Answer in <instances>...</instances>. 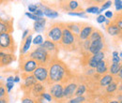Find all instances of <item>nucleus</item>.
Returning <instances> with one entry per match:
<instances>
[{"label":"nucleus","mask_w":122,"mask_h":103,"mask_svg":"<svg viewBox=\"0 0 122 103\" xmlns=\"http://www.w3.org/2000/svg\"><path fill=\"white\" fill-rule=\"evenodd\" d=\"M84 103H90V102H88V101H86V102H84Z\"/></svg>","instance_id":"8fccbe9b"},{"label":"nucleus","mask_w":122,"mask_h":103,"mask_svg":"<svg viewBox=\"0 0 122 103\" xmlns=\"http://www.w3.org/2000/svg\"><path fill=\"white\" fill-rule=\"evenodd\" d=\"M32 75L34 78L37 80L38 83H43L45 86H47V82H48V67L40 65L38 68L33 71Z\"/></svg>","instance_id":"0eeeda50"},{"label":"nucleus","mask_w":122,"mask_h":103,"mask_svg":"<svg viewBox=\"0 0 122 103\" xmlns=\"http://www.w3.org/2000/svg\"><path fill=\"white\" fill-rule=\"evenodd\" d=\"M105 49V41H104V37L99 39H95L90 41V45L88 48V54H95L97 53H100Z\"/></svg>","instance_id":"ddd939ff"},{"label":"nucleus","mask_w":122,"mask_h":103,"mask_svg":"<svg viewBox=\"0 0 122 103\" xmlns=\"http://www.w3.org/2000/svg\"><path fill=\"white\" fill-rule=\"evenodd\" d=\"M25 16H27L29 19H31V20H33V21H37L39 18L36 16V15L34 14V13H30V12H25Z\"/></svg>","instance_id":"a19ab883"},{"label":"nucleus","mask_w":122,"mask_h":103,"mask_svg":"<svg viewBox=\"0 0 122 103\" xmlns=\"http://www.w3.org/2000/svg\"><path fill=\"white\" fill-rule=\"evenodd\" d=\"M96 21H97V23H98V24H104V23H105V21H106V18L104 17V15L103 14H100L98 17H97Z\"/></svg>","instance_id":"58836bf2"},{"label":"nucleus","mask_w":122,"mask_h":103,"mask_svg":"<svg viewBox=\"0 0 122 103\" xmlns=\"http://www.w3.org/2000/svg\"><path fill=\"white\" fill-rule=\"evenodd\" d=\"M81 46V41L78 36L72 34L69 29L66 27L62 31V38L58 47L63 48L65 51H73L76 50Z\"/></svg>","instance_id":"f03ea898"},{"label":"nucleus","mask_w":122,"mask_h":103,"mask_svg":"<svg viewBox=\"0 0 122 103\" xmlns=\"http://www.w3.org/2000/svg\"><path fill=\"white\" fill-rule=\"evenodd\" d=\"M16 51L15 40L11 34L4 33L0 35V52L14 54Z\"/></svg>","instance_id":"20e7f679"},{"label":"nucleus","mask_w":122,"mask_h":103,"mask_svg":"<svg viewBox=\"0 0 122 103\" xmlns=\"http://www.w3.org/2000/svg\"><path fill=\"white\" fill-rule=\"evenodd\" d=\"M13 87H14V83H6V84H5V88H6V91L8 94L11 91V89Z\"/></svg>","instance_id":"4c0bfd02"},{"label":"nucleus","mask_w":122,"mask_h":103,"mask_svg":"<svg viewBox=\"0 0 122 103\" xmlns=\"http://www.w3.org/2000/svg\"><path fill=\"white\" fill-rule=\"evenodd\" d=\"M13 32V22L11 19L6 20L0 18V35L4 33L11 34Z\"/></svg>","instance_id":"2eb2a0df"},{"label":"nucleus","mask_w":122,"mask_h":103,"mask_svg":"<svg viewBox=\"0 0 122 103\" xmlns=\"http://www.w3.org/2000/svg\"><path fill=\"white\" fill-rule=\"evenodd\" d=\"M60 8L67 13L68 12H81L84 11L82 6L79 4L78 1L71 0V1H60Z\"/></svg>","instance_id":"1a4fd4ad"},{"label":"nucleus","mask_w":122,"mask_h":103,"mask_svg":"<svg viewBox=\"0 0 122 103\" xmlns=\"http://www.w3.org/2000/svg\"><path fill=\"white\" fill-rule=\"evenodd\" d=\"M106 32L112 37H121V29H119L112 22L106 26Z\"/></svg>","instance_id":"412c9836"},{"label":"nucleus","mask_w":122,"mask_h":103,"mask_svg":"<svg viewBox=\"0 0 122 103\" xmlns=\"http://www.w3.org/2000/svg\"><path fill=\"white\" fill-rule=\"evenodd\" d=\"M20 81H21V78H20V76H15L14 77V80H13V83H20Z\"/></svg>","instance_id":"49530a36"},{"label":"nucleus","mask_w":122,"mask_h":103,"mask_svg":"<svg viewBox=\"0 0 122 103\" xmlns=\"http://www.w3.org/2000/svg\"><path fill=\"white\" fill-rule=\"evenodd\" d=\"M63 88L64 85L61 83H53L49 85V94L53 98V101L60 100L63 98Z\"/></svg>","instance_id":"f8f14e48"},{"label":"nucleus","mask_w":122,"mask_h":103,"mask_svg":"<svg viewBox=\"0 0 122 103\" xmlns=\"http://www.w3.org/2000/svg\"><path fill=\"white\" fill-rule=\"evenodd\" d=\"M114 80H115V78L113 76H111L110 74L107 73L105 75H102V76L100 77L98 83H99L100 87H103L104 88V87H106L108 84H110Z\"/></svg>","instance_id":"4be33fe9"},{"label":"nucleus","mask_w":122,"mask_h":103,"mask_svg":"<svg viewBox=\"0 0 122 103\" xmlns=\"http://www.w3.org/2000/svg\"><path fill=\"white\" fill-rule=\"evenodd\" d=\"M0 103H10V98L9 96H6L2 98H0Z\"/></svg>","instance_id":"37998d69"},{"label":"nucleus","mask_w":122,"mask_h":103,"mask_svg":"<svg viewBox=\"0 0 122 103\" xmlns=\"http://www.w3.org/2000/svg\"><path fill=\"white\" fill-rule=\"evenodd\" d=\"M42 42H43V37L41 34L37 35L34 39H32V43L37 45V46H41V45L42 44Z\"/></svg>","instance_id":"c85d7f7f"},{"label":"nucleus","mask_w":122,"mask_h":103,"mask_svg":"<svg viewBox=\"0 0 122 103\" xmlns=\"http://www.w3.org/2000/svg\"><path fill=\"white\" fill-rule=\"evenodd\" d=\"M13 80H14V77L13 76H10L7 78V83H13Z\"/></svg>","instance_id":"a18cd8bd"},{"label":"nucleus","mask_w":122,"mask_h":103,"mask_svg":"<svg viewBox=\"0 0 122 103\" xmlns=\"http://www.w3.org/2000/svg\"><path fill=\"white\" fill-rule=\"evenodd\" d=\"M34 14L36 15L38 18H43V16H44V15H43V12H42V11H41L40 9H38V10H37V11H36Z\"/></svg>","instance_id":"79ce46f5"},{"label":"nucleus","mask_w":122,"mask_h":103,"mask_svg":"<svg viewBox=\"0 0 122 103\" xmlns=\"http://www.w3.org/2000/svg\"><path fill=\"white\" fill-rule=\"evenodd\" d=\"M22 103H43L41 98H34L30 95H24L22 98Z\"/></svg>","instance_id":"bb28decb"},{"label":"nucleus","mask_w":122,"mask_h":103,"mask_svg":"<svg viewBox=\"0 0 122 103\" xmlns=\"http://www.w3.org/2000/svg\"><path fill=\"white\" fill-rule=\"evenodd\" d=\"M15 60L16 56L14 55V54H6L2 58L0 59V67L9 66L12 62H14Z\"/></svg>","instance_id":"393cba45"},{"label":"nucleus","mask_w":122,"mask_h":103,"mask_svg":"<svg viewBox=\"0 0 122 103\" xmlns=\"http://www.w3.org/2000/svg\"><path fill=\"white\" fill-rule=\"evenodd\" d=\"M94 30V27L92 26L91 25H88V24H85L83 23V25H82V28L80 30V33L78 35V38L80 39V41H84L86 39H87L90 35H91L92 31Z\"/></svg>","instance_id":"4468645a"},{"label":"nucleus","mask_w":122,"mask_h":103,"mask_svg":"<svg viewBox=\"0 0 122 103\" xmlns=\"http://www.w3.org/2000/svg\"><path fill=\"white\" fill-rule=\"evenodd\" d=\"M32 43V34H29L24 40H23V43L21 46V49H20V54L21 55H24L25 54L28 53L29 49H30V45Z\"/></svg>","instance_id":"aec40b11"},{"label":"nucleus","mask_w":122,"mask_h":103,"mask_svg":"<svg viewBox=\"0 0 122 103\" xmlns=\"http://www.w3.org/2000/svg\"><path fill=\"white\" fill-rule=\"evenodd\" d=\"M121 63V59L118 56V53L117 51L112 53V64H118Z\"/></svg>","instance_id":"7c9ffc66"},{"label":"nucleus","mask_w":122,"mask_h":103,"mask_svg":"<svg viewBox=\"0 0 122 103\" xmlns=\"http://www.w3.org/2000/svg\"><path fill=\"white\" fill-rule=\"evenodd\" d=\"M48 82L47 86L53 83L66 84L70 82L73 75L69 69L68 66L58 58H54L48 64Z\"/></svg>","instance_id":"f257e3e1"},{"label":"nucleus","mask_w":122,"mask_h":103,"mask_svg":"<svg viewBox=\"0 0 122 103\" xmlns=\"http://www.w3.org/2000/svg\"><path fill=\"white\" fill-rule=\"evenodd\" d=\"M108 61L107 60H103L102 62H100L96 68H95V73L99 76H102V75H105V74L108 73Z\"/></svg>","instance_id":"6ab92c4d"},{"label":"nucleus","mask_w":122,"mask_h":103,"mask_svg":"<svg viewBox=\"0 0 122 103\" xmlns=\"http://www.w3.org/2000/svg\"><path fill=\"white\" fill-rule=\"evenodd\" d=\"M3 84H4V83H2L1 81H0V85H3Z\"/></svg>","instance_id":"09e8293b"},{"label":"nucleus","mask_w":122,"mask_h":103,"mask_svg":"<svg viewBox=\"0 0 122 103\" xmlns=\"http://www.w3.org/2000/svg\"><path fill=\"white\" fill-rule=\"evenodd\" d=\"M99 10L100 8L98 6H91V7H88L86 10V13H93V14H99Z\"/></svg>","instance_id":"c756f323"},{"label":"nucleus","mask_w":122,"mask_h":103,"mask_svg":"<svg viewBox=\"0 0 122 103\" xmlns=\"http://www.w3.org/2000/svg\"><path fill=\"white\" fill-rule=\"evenodd\" d=\"M114 3H115L117 11V12H121V10H122V1L121 0H116Z\"/></svg>","instance_id":"72a5a7b5"},{"label":"nucleus","mask_w":122,"mask_h":103,"mask_svg":"<svg viewBox=\"0 0 122 103\" xmlns=\"http://www.w3.org/2000/svg\"><path fill=\"white\" fill-rule=\"evenodd\" d=\"M122 68L121 63L118 64H111V66L108 68V74H110L111 76H113L114 78L117 76V73L119 71V69Z\"/></svg>","instance_id":"cd10ccee"},{"label":"nucleus","mask_w":122,"mask_h":103,"mask_svg":"<svg viewBox=\"0 0 122 103\" xmlns=\"http://www.w3.org/2000/svg\"><path fill=\"white\" fill-rule=\"evenodd\" d=\"M38 9H39V7H38V5H36V4H30V5L28 6V11H29L30 13H35V12L38 10Z\"/></svg>","instance_id":"c9c22d12"},{"label":"nucleus","mask_w":122,"mask_h":103,"mask_svg":"<svg viewBox=\"0 0 122 103\" xmlns=\"http://www.w3.org/2000/svg\"><path fill=\"white\" fill-rule=\"evenodd\" d=\"M112 4H113V2L112 1H106V2H104L103 4H102V8L99 10V14H101L103 10H108L111 6H112Z\"/></svg>","instance_id":"2f4dec72"},{"label":"nucleus","mask_w":122,"mask_h":103,"mask_svg":"<svg viewBox=\"0 0 122 103\" xmlns=\"http://www.w3.org/2000/svg\"><path fill=\"white\" fill-rule=\"evenodd\" d=\"M31 59H33L34 61H36L39 66L40 65H43V66H48V64L50 63V61L52 60V57L50 56V54L48 53H46L45 51L41 48L40 46L37 47L35 50L29 52L28 54H26Z\"/></svg>","instance_id":"39448f33"},{"label":"nucleus","mask_w":122,"mask_h":103,"mask_svg":"<svg viewBox=\"0 0 122 103\" xmlns=\"http://www.w3.org/2000/svg\"><path fill=\"white\" fill-rule=\"evenodd\" d=\"M65 27H66L65 23L58 22V23L52 24L45 33L46 39H49L54 43L58 45L60 43L61 38H62V31Z\"/></svg>","instance_id":"7ed1b4c3"},{"label":"nucleus","mask_w":122,"mask_h":103,"mask_svg":"<svg viewBox=\"0 0 122 103\" xmlns=\"http://www.w3.org/2000/svg\"><path fill=\"white\" fill-rule=\"evenodd\" d=\"M38 7H39V9L43 12V15L46 16L47 18H50V19H56V18H57V17L59 16L58 12H57L56 10L51 9L50 7H47V6L43 5V4H41V3L39 4Z\"/></svg>","instance_id":"f3484780"},{"label":"nucleus","mask_w":122,"mask_h":103,"mask_svg":"<svg viewBox=\"0 0 122 103\" xmlns=\"http://www.w3.org/2000/svg\"><path fill=\"white\" fill-rule=\"evenodd\" d=\"M40 47L42 48L46 53H48L53 59L57 58V54L59 52V47H58L57 44L54 43L53 41H51L49 39H45V40H43L42 44L41 45Z\"/></svg>","instance_id":"9d476101"},{"label":"nucleus","mask_w":122,"mask_h":103,"mask_svg":"<svg viewBox=\"0 0 122 103\" xmlns=\"http://www.w3.org/2000/svg\"><path fill=\"white\" fill-rule=\"evenodd\" d=\"M77 86H78V83H76L75 81H72V79L70 82H68L63 88V99L72 98L74 97Z\"/></svg>","instance_id":"9b49d317"},{"label":"nucleus","mask_w":122,"mask_h":103,"mask_svg":"<svg viewBox=\"0 0 122 103\" xmlns=\"http://www.w3.org/2000/svg\"><path fill=\"white\" fill-rule=\"evenodd\" d=\"M6 96H8V93H7V91H6L5 85H4V84H3V85H0V98H4V97H6Z\"/></svg>","instance_id":"e433bc0d"},{"label":"nucleus","mask_w":122,"mask_h":103,"mask_svg":"<svg viewBox=\"0 0 122 103\" xmlns=\"http://www.w3.org/2000/svg\"><path fill=\"white\" fill-rule=\"evenodd\" d=\"M86 92H88L87 84L85 83H79L76 91H75V94H74V97H83L86 95Z\"/></svg>","instance_id":"a878e982"},{"label":"nucleus","mask_w":122,"mask_h":103,"mask_svg":"<svg viewBox=\"0 0 122 103\" xmlns=\"http://www.w3.org/2000/svg\"><path fill=\"white\" fill-rule=\"evenodd\" d=\"M107 103H120V102H118L117 99H110V100H108Z\"/></svg>","instance_id":"de8ad7c7"},{"label":"nucleus","mask_w":122,"mask_h":103,"mask_svg":"<svg viewBox=\"0 0 122 103\" xmlns=\"http://www.w3.org/2000/svg\"><path fill=\"white\" fill-rule=\"evenodd\" d=\"M30 33V30L29 29H25V31H24V33H23V36H22V39L24 40L27 36H28V34Z\"/></svg>","instance_id":"c03bdc74"},{"label":"nucleus","mask_w":122,"mask_h":103,"mask_svg":"<svg viewBox=\"0 0 122 103\" xmlns=\"http://www.w3.org/2000/svg\"><path fill=\"white\" fill-rule=\"evenodd\" d=\"M118 83H121V82H119L117 78H115V80L110 84H108L106 87H104V89H105V94L111 96L110 98H113L114 97V94L117 92V90H118Z\"/></svg>","instance_id":"a211bd4d"},{"label":"nucleus","mask_w":122,"mask_h":103,"mask_svg":"<svg viewBox=\"0 0 122 103\" xmlns=\"http://www.w3.org/2000/svg\"><path fill=\"white\" fill-rule=\"evenodd\" d=\"M83 23H67L66 24V28L69 29L72 34L78 36L80 33V30L82 28Z\"/></svg>","instance_id":"b1692460"},{"label":"nucleus","mask_w":122,"mask_h":103,"mask_svg":"<svg viewBox=\"0 0 122 103\" xmlns=\"http://www.w3.org/2000/svg\"><path fill=\"white\" fill-rule=\"evenodd\" d=\"M39 64L34 61L33 59H31L26 54L24 55H21L20 57V69L22 70V72L27 74H32L33 71L38 68Z\"/></svg>","instance_id":"423d86ee"},{"label":"nucleus","mask_w":122,"mask_h":103,"mask_svg":"<svg viewBox=\"0 0 122 103\" xmlns=\"http://www.w3.org/2000/svg\"><path fill=\"white\" fill-rule=\"evenodd\" d=\"M67 14L70 15V16H78V17H82V18H86V17L85 11H81V12H68Z\"/></svg>","instance_id":"f704fd0d"},{"label":"nucleus","mask_w":122,"mask_h":103,"mask_svg":"<svg viewBox=\"0 0 122 103\" xmlns=\"http://www.w3.org/2000/svg\"><path fill=\"white\" fill-rule=\"evenodd\" d=\"M21 77L23 79V83L21 85V89L24 92V94L28 93L31 90V88L38 83L37 80L34 78V76L32 74H27L25 72H22Z\"/></svg>","instance_id":"6e6552de"},{"label":"nucleus","mask_w":122,"mask_h":103,"mask_svg":"<svg viewBox=\"0 0 122 103\" xmlns=\"http://www.w3.org/2000/svg\"><path fill=\"white\" fill-rule=\"evenodd\" d=\"M46 88H47V87H46L43 83H37L31 88L30 91H29L28 93H26L25 95H30V96L34 97V98H41V95L45 92Z\"/></svg>","instance_id":"dca6fc26"},{"label":"nucleus","mask_w":122,"mask_h":103,"mask_svg":"<svg viewBox=\"0 0 122 103\" xmlns=\"http://www.w3.org/2000/svg\"><path fill=\"white\" fill-rule=\"evenodd\" d=\"M1 3H3V1H0V4H1Z\"/></svg>","instance_id":"3c124183"},{"label":"nucleus","mask_w":122,"mask_h":103,"mask_svg":"<svg viewBox=\"0 0 122 103\" xmlns=\"http://www.w3.org/2000/svg\"><path fill=\"white\" fill-rule=\"evenodd\" d=\"M41 98L42 99H45L46 101H48V102H53V98H52L51 95H50L49 93H47V92L42 93V94L41 95Z\"/></svg>","instance_id":"473e14b6"},{"label":"nucleus","mask_w":122,"mask_h":103,"mask_svg":"<svg viewBox=\"0 0 122 103\" xmlns=\"http://www.w3.org/2000/svg\"><path fill=\"white\" fill-rule=\"evenodd\" d=\"M104 17L106 18L107 20H111L112 18H113V16H114V13H113V11H111V10H106L105 11V13H104Z\"/></svg>","instance_id":"ea45409f"},{"label":"nucleus","mask_w":122,"mask_h":103,"mask_svg":"<svg viewBox=\"0 0 122 103\" xmlns=\"http://www.w3.org/2000/svg\"><path fill=\"white\" fill-rule=\"evenodd\" d=\"M45 25H46V19L45 18H39L33 25L34 26V31L37 33H42L45 30Z\"/></svg>","instance_id":"5701e85b"}]
</instances>
